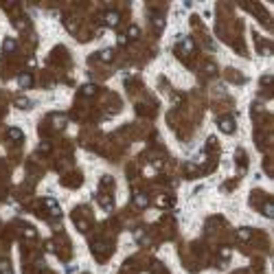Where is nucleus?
Here are the masks:
<instances>
[{"instance_id":"2","label":"nucleus","mask_w":274,"mask_h":274,"mask_svg":"<svg viewBox=\"0 0 274 274\" xmlns=\"http://www.w3.org/2000/svg\"><path fill=\"white\" fill-rule=\"evenodd\" d=\"M219 127L221 129H224V132H233V129H235V125H233V121H230V119H224V121H219Z\"/></svg>"},{"instance_id":"5","label":"nucleus","mask_w":274,"mask_h":274,"mask_svg":"<svg viewBox=\"0 0 274 274\" xmlns=\"http://www.w3.org/2000/svg\"><path fill=\"white\" fill-rule=\"evenodd\" d=\"M263 213H265L268 217H272V215H274V211H272V204H270V202H268L265 206H263Z\"/></svg>"},{"instance_id":"3","label":"nucleus","mask_w":274,"mask_h":274,"mask_svg":"<svg viewBox=\"0 0 274 274\" xmlns=\"http://www.w3.org/2000/svg\"><path fill=\"white\" fill-rule=\"evenodd\" d=\"M101 59H103V62H110V59H112V50H101Z\"/></svg>"},{"instance_id":"1","label":"nucleus","mask_w":274,"mask_h":274,"mask_svg":"<svg viewBox=\"0 0 274 274\" xmlns=\"http://www.w3.org/2000/svg\"><path fill=\"white\" fill-rule=\"evenodd\" d=\"M105 24H108V26H116L119 24V13L108 11V13H105Z\"/></svg>"},{"instance_id":"8","label":"nucleus","mask_w":274,"mask_h":274,"mask_svg":"<svg viewBox=\"0 0 274 274\" xmlns=\"http://www.w3.org/2000/svg\"><path fill=\"white\" fill-rule=\"evenodd\" d=\"M9 136L11 138H22V132L20 129H9Z\"/></svg>"},{"instance_id":"11","label":"nucleus","mask_w":274,"mask_h":274,"mask_svg":"<svg viewBox=\"0 0 274 274\" xmlns=\"http://www.w3.org/2000/svg\"><path fill=\"white\" fill-rule=\"evenodd\" d=\"M83 92H86V94H92V92H94V86H83Z\"/></svg>"},{"instance_id":"12","label":"nucleus","mask_w":274,"mask_h":274,"mask_svg":"<svg viewBox=\"0 0 274 274\" xmlns=\"http://www.w3.org/2000/svg\"><path fill=\"white\" fill-rule=\"evenodd\" d=\"M18 105H20V108H26V105H29V101H26V99H18Z\"/></svg>"},{"instance_id":"9","label":"nucleus","mask_w":274,"mask_h":274,"mask_svg":"<svg viewBox=\"0 0 274 274\" xmlns=\"http://www.w3.org/2000/svg\"><path fill=\"white\" fill-rule=\"evenodd\" d=\"M29 83H31V77H26V75L20 77V86H29Z\"/></svg>"},{"instance_id":"10","label":"nucleus","mask_w":274,"mask_h":274,"mask_svg":"<svg viewBox=\"0 0 274 274\" xmlns=\"http://www.w3.org/2000/svg\"><path fill=\"white\" fill-rule=\"evenodd\" d=\"M13 46H16V44H13V40H7V42H4V50H11Z\"/></svg>"},{"instance_id":"7","label":"nucleus","mask_w":274,"mask_h":274,"mask_svg":"<svg viewBox=\"0 0 274 274\" xmlns=\"http://www.w3.org/2000/svg\"><path fill=\"white\" fill-rule=\"evenodd\" d=\"M136 204L138 206H147V197L145 195H136Z\"/></svg>"},{"instance_id":"6","label":"nucleus","mask_w":274,"mask_h":274,"mask_svg":"<svg viewBox=\"0 0 274 274\" xmlns=\"http://www.w3.org/2000/svg\"><path fill=\"white\" fill-rule=\"evenodd\" d=\"M239 239H250V230L248 228H241L239 230Z\"/></svg>"},{"instance_id":"4","label":"nucleus","mask_w":274,"mask_h":274,"mask_svg":"<svg viewBox=\"0 0 274 274\" xmlns=\"http://www.w3.org/2000/svg\"><path fill=\"white\" fill-rule=\"evenodd\" d=\"M138 33H141V31H138V26H129V31H127L129 38H138Z\"/></svg>"}]
</instances>
